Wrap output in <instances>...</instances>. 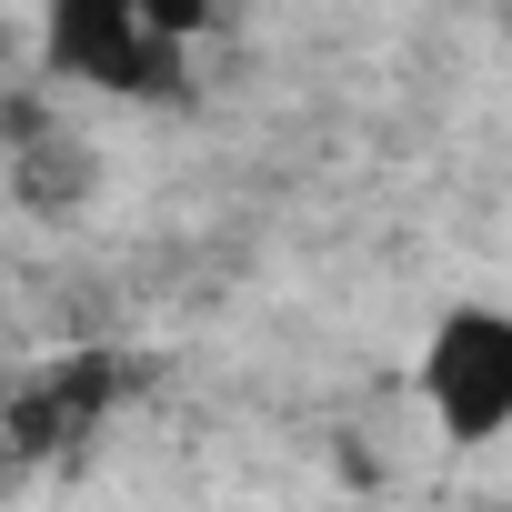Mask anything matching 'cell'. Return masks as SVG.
<instances>
[{"label": "cell", "instance_id": "6da1fadb", "mask_svg": "<svg viewBox=\"0 0 512 512\" xmlns=\"http://www.w3.org/2000/svg\"><path fill=\"white\" fill-rule=\"evenodd\" d=\"M211 11H181V0H51L41 11V71L111 91V101H171L191 81V41Z\"/></svg>", "mask_w": 512, "mask_h": 512}, {"label": "cell", "instance_id": "7a4b0ae2", "mask_svg": "<svg viewBox=\"0 0 512 512\" xmlns=\"http://www.w3.org/2000/svg\"><path fill=\"white\" fill-rule=\"evenodd\" d=\"M422 402H432V432L482 452L512 432V312L502 302H452L422 342Z\"/></svg>", "mask_w": 512, "mask_h": 512}, {"label": "cell", "instance_id": "277c9868", "mask_svg": "<svg viewBox=\"0 0 512 512\" xmlns=\"http://www.w3.org/2000/svg\"><path fill=\"white\" fill-rule=\"evenodd\" d=\"M111 392H121V362H111V352H81V362L31 372V382H21V402H11V452H31V462L71 452V442L111 412Z\"/></svg>", "mask_w": 512, "mask_h": 512}, {"label": "cell", "instance_id": "3957f363", "mask_svg": "<svg viewBox=\"0 0 512 512\" xmlns=\"http://www.w3.org/2000/svg\"><path fill=\"white\" fill-rule=\"evenodd\" d=\"M0 131H11V191H21L41 221H71V211L101 191L91 131H81V121H61L51 101H0Z\"/></svg>", "mask_w": 512, "mask_h": 512}]
</instances>
